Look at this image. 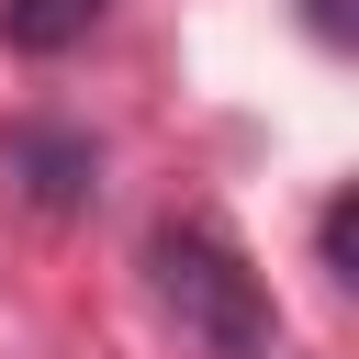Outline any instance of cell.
<instances>
[{"instance_id": "1", "label": "cell", "mask_w": 359, "mask_h": 359, "mask_svg": "<svg viewBox=\"0 0 359 359\" xmlns=\"http://www.w3.org/2000/svg\"><path fill=\"white\" fill-rule=\"evenodd\" d=\"M146 280H157V314L180 325L191 359H269V348H280L269 280H258L213 224H157V236H146Z\"/></svg>"}, {"instance_id": "4", "label": "cell", "mask_w": 359, "mask_h": 359, "mask_svg": "<svg viewBox=\"0 0 359 359\" xmlns=\"http://www.w3.org/2000/svg\"><path fill=\"white\" fill-rule=\"evenodd\" d=\"M303 22H314V45H348L359 22H348V0H303Z\"/></svg>"}, {"instance_id": "3", "label": "cell", "mask_w": 359, "mask_h": 359, "mask_svg": "<svg viewBox=\"0 0 359 359\" xmlns=\"http://www.w3.org/2000/svg\"><path fill=\"white\" fill-rule=\"evenodd\" d=\"M101 22H112V0H0V34L22 56H79Z\"/></svg>"}, {"instance_id": "2", "label": "cell", "mask_w": 359, "mask_h": 359, "mask_svg": "<svg viewBox=\"0 0 359 359\" xmlns=\"http://www.w3.org/2000/svg\"><path fill=\"white\" fill-rule=\"evenodd\" d=\"M0 157H11V180H22V202H34V213H79V202L101 191V146H90V123L22 112V123L0 135Z\"/></svg>"}]
</instances>
